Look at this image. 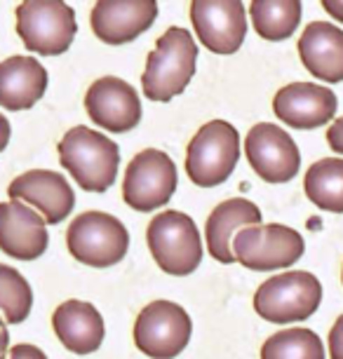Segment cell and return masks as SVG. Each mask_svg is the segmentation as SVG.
<instances>
[{
	"label": "cell",
	"instance_id": "cell-1",
	"mask_svg": "<svg viewBox=\"0 0 343 359\" xmlns=\"http://www.w3.org/2000/svg\"><path fill=\"white\" fill-rule=\"evenodd\" d=\"M57 151L62 167L83 191L106 193L116 184L120 148L106 134L78 125L64 134Z\"/></svg>",
	"mask_w": 343,
	"mask_h": 359
},
{
	"label": "cell",
	"instance_id": "cell-2",
	"mask_svg": "<svg viewBox=\"0 0 343 359\" xmlns=\"http://www.w3.org/2000/svg\"><path fill=\"white\" fill-rule=\"evenodd\" d=\"M198 45L181 26H172L156 40V47L146 59L141 76V90L151 101H170L184 94L195 76Z\"/></svg>",
	"mask_w": 343,
	"mask_h": 359
},
{
	"label": "cell",
	"instance_id": "cell-3",
	"mask_svg": "<svg viewBox=\"0 0 343 359\" xmlns=\"http://www.w3.org/2000/svg\"><path fill=\"white\" fill-rule=\"evenodd\" d=\"M15 17L24 47L40 57L69 52L78 33L76 12L66 0H22Z\"/></svg>",
	"mask_w": 343,
	"mask_h": 359
},
{
	"label": "cell",
	"instance_id": "cell-4",
	"mask_svg": "<svg viewBox=\"0 0 343 359\" xmlns=\"http://www.w3.org/2000/svg\"><path fill=\"white\" fill-rule=\"evenodd\" d=\"M146 242L158 268L172 277L191 275L203 263V240L198 226L191 216L177 209H167L149 223Z\"/></svg>",
	"mask_w": 343,
	"mask_h": 359
},
{
	"label": "cell",
	"instance_id": "cell-5",
	"mask_svg": "<svg viewBox=\"0 0 343 359\" xmlns=\"http://www.w3.org/2000/svg\"><path fill=\"white\" fill-rule=\"evenodd\" d=\"M240 160V134L226 120H210L186 148V176L200 188L228 181Z\"/></svg>",
	"mask_w": 343,
	"mask_h": 359
},
{
	"label": "cell",
	"instance_id": "cell-6",
	"mask_svg": "<svg viewBox=\"0 0 343 359\" xmlns=\"http://www.w3.org/2000/svg\"><path fill=\"white\" fill-rule=\"evenodd\" d=\"M322 301V284L313 273L289 270L266 280L254 294V310L261 320L273 324L304 322Z\"/></svg>",
	"mask_w": 343,
	"mask_h": 359
},
{
	"label": "cell",
	"instance_id": "cell-7",
	"mask_svg": "<svg viewBox=\"0 0 343 359\" xmlns=\"http://www.w3.org/2000/svg\"><path fill=\"white\" fill-rule=\"evenodd\" d=\"M66 245L78 263L90 268H111L127 256L130 233L123 221L106 212H85L73 219Z\"/></svg>",
	"mask_w": 343,
	"mask_h": 359
},
{
	"label": "cell",
	"instance_id": "cell-8",
	"mask_svg": "<svg viewBox=\"0 0 343 359\" xmlns=\"http://www.w3.org/2000/svg\"><path fill=\"white\" fill-rule=\"evenodd\" d=\"M306 252L299 230L282 223H257L240 228L233 237V254L240 266L266 273L294 266Z\"/></svg>",
	"mask_w": 343,
	"mask_h": 359
},
{
	"label": "cell",
	"instance_id": "cell-9",
	"mask_svg": "<svg viewBox=\"0 0 343 359\" xmlns=\"http://www.w3.org/2000/svg\"><path fill=\"white\" fill-rule=\"evenodd\" d=\"M193 322L172 301H153L134 322V345L151 359H174L186 350Z\"/></svg>",
	"mask_w": 343,
	"mask_h": 359
},
{
	"label": "cell",
	"instance_id": "cell-10",
	"mask_svg": "<svg viewBox=\"0 0 343 359\" xmlns=\"http://www.w3.org/2000/svg\"><path fill=\"white\" fill-rule=\"evenodd\" d=\"M177 191V167L165 151L146 148L130 160L123 181V200L137 212L165 207Z\"/></svg>",
	"mask_w": 343,
	"mask_h": 359
},
{
	"label": "cell",
	"instance_id": "cell-11",
	"mask_svg": "<svg viewBox=\"0 0 343 359\" xmlns=\"http://www.w3.org/2000/svg\"><path fill=\"white\" fill-rule=\"evenodd\" d=\"M245 155L250 167L266 184H287L301 167V153L294 139L273 123H259L247 132Z\"/></svg>",
	"mask_w": 343,
	"mask_h": 359
},
{
	"label": "cell",
	"instance_id": "cell-12",
	"mask_svg": "<svg viewBox=\"0 0 343 359\" xmlns=\"http://www.w3.org/2000/svg\"><path fill=\"white\" fill-rule=\"evenodd\" d=\"M191 22L205 50L235 54L247 36V12L242 0H191Z\"/></svg>",
	"mask_w": 343,
	"mask_h": 359
},
{
	"label": "cell",
	"instance_id": "cell-13",
	"mask_svg": "<svg viewBox=\"0 0 343 359\" xmlns=\"http://www.w3.org/2000/svg\"><path fill=\"white\" fill-rule=\"evenodd\" d=\"M85 111L94 125L113 134H125L141 123L139 94L116 76L94 80L85 94Z\"/></svg>",
	"mask_w": 343,
	"mask_h": 359
},
{
	"label": "cell",
	"instance_id": "cell-14",
	"mask_svg": "<svg viewBox=\"0 0 343 359\" xmlns=\"http://www.w3.org/2000/svg\"><path fill=\"white\" fill-rule=\"evenodd\" d=\"M158 19V0H97L90 15L92 33L106 45H125Z\"/></svg>",
	"mask_w": 343,
	"mask_h": 359
},
{
	"label": "cell",
	"instance_id": "cell-15",
	"mask_svg": "<svg viewBox=\"0 0 343 359\" xmlns=\"http://www.w3.org/2000/svg\"><path fill=\"white\" fill-rule=\"evenodd\" d=\"M339 99L325 85L289 83L273 97V113L292 130H318L334 120Z\"/></svg>",
	"mask_w": 343,
	"mask_h": 359
},
{
	"label": "cell",
	"instance_id": "cell-16",
	"mask_svg": "<svg viewBox=\"0 0 343 359\" xmlns=\"http://www.w3.org/2000/svg\"><path fill=\"white\" fill-rule=\"evenodd\" d=\"M10 200H22L36 207L47 223H62L76 207V193L66 176L52 169H31L19 174L8 188Z\"/></svg>",
	"mask_w": 343,
	"mask_h": 359
},
{
	"label": "cell",
	"instance_id": "cell-17",
	"mask_svg": "<svg viewBox=\"0 0 343 359\" xmlns=\"http://www.w3.org/2000/svg\"><path fill=\"white\" fill-rule=\"evenodd\" d=\"M50 245L47 221L22 200L0 202V252L17 261H36Z\"/></svg>",
	"mask_w": 343,
	"mask_h": 359
},
{
	"label": "cell",
	"instance_id": "cell-18",
	"mask_svg": "<svg viewBox=\"0 0 343 359\" xmlns=\"http://www.w3.org/2000/svg\"><path fill=\"white\" fill-rule=\"evenodd\" d=\"M306 71L325 83H343V31L329 22H311L299 38Z\"/></svg>",
	"mask_w": 343,
	"mask_h": 359
},
{
	"label": "cell",
	"instance_id": "cell-19",
	"mask_svg": "<svg viewBox=\"0 0 343 359\" xmlns=\"http://www.w3.org/2000/svg\"><path fill=\"white\" fill-rule=\"evenodd\" d=\"M47 90V71L36 57H8L0 62V108L29 111Z\"/></svg>",
	"mask_w": 343,
	"mask_h": 359
},
{
	"label": "cell",
	"instance_id": "cell-20",
	"mask_svg": "<svg viewBox=\"0 0 343 359\" xmlns=\"http://www.w3.org/2000/svg\"><path fill=\"white\" fill-rule=\"evenodd\" d=\"M52 327L57 338L73 355H90L104 343V317L92 303L85 301H64L52 315Z\"/></svg>",
	"mask_w": 343,
	"mask_h": 359
},
{
	"label": "cell",
	"instance_id": "cell-21",
	"mask_svg": "<svg viewBox=\"0 0 343 359\" xmlns=\"http://www.w3.org/2000/svg\"><path fill=\"white\" fill-rule=\"evenodd\" d=\"M261 223V209L254 202L245 198H231L221 202L219 207H214L210 219L205 223V242L207 252L214 261L224 263H235L233 254V237L240 228L257 226Z\"/></svg>",
	"mask_w": 343,
	"mask_h": 359
},
{
	"label": "cell",
	"instance_id": "cell-22",
	"mask_svg": "<svg viewBox=\"0 0 343 359\" xmlns=\"http://www.w3.org/2000/svg\"><path fill=\"white\" fill-rule=\"evenodd\" d=\"M301 0H252L250 5L254 31L271 43L292 38L301 24Z\"/></svg>",
	"mask_w": 343,
	"mask_h": 359
},
{
	"label": "cell",
	"instance_id": "cell-23",
	"mask_svg": "<svg viewBox=\"0 0 343 359\" xmlns=\"http://www.w3.org/2000/svg\"><path fill=\"white\" fill-rule=\"evenodd\" d=\"M306 198L322 212L343 214V158H325L308 167Z\"/></svg>",
	"mask_w": 343,
	"mask_h": 359
},
{
	"label": "cell",
	"instance_id": "cell-24",
	"mask_svg": "<svg viewBox=\"0 0 343 359\" xmlns=\"http://www.w3.org/2000/svg\"><path fill=\"white\" fill-rule=\"evenodd\" d=\"M261 359H325V345L311 329H285L264 343Z\"/></svg>",
	"mask_w": 343,
	"mask_h": 359
},
{
	"label": "cell",
	"instance_id": "cell-25",
	"mask_svg": "<svg viewBox=\"0 0 343 359\" xmlns=\"http://www.w3.org/2000/svg\"><path fill=\"white\" fill-rule=\"evenodd\" d=\"M33 291L17 268L0 263V315L8 324H22L31 315Z\"/></svg>",
	"mask_w": 343,
	"mask_h": 359
},
{
	"label": "cell",
	"instance_id": "cell-26",
	"mask_svg": "<svg viewBox=\"0 0 343 359\" xmlns=\"http://www.w3.org/2000/svg\"><path fill=\"white\" fill-rule=\"evenodd\" d=\"M329 357L343 359V315L334 322L332 331H329Z\"/></svg>",
	"mask_w": 343,
	"mask_h": 359
},
{
	"label": "cell",
	"instance_id": "cell-27",
	"mask_svg": "<svg viewBox=\"0 0 343 359\" xmlns=\"http://www.w3.org/2000/svg\"><path fill=\"white\" fill-rule=\"evenodd\" d=\"M327 144H329V148H332L334 153L343 155V115H341V118H336L334 123L329 125Z\"/></svg>",
	"mask_w": 343,
	"mask_h": 359
},
{
	"label": "cell",
	"instance_id": "cell-28",
	"mask_svg": "<svg viewBox=\"0 0 343 359\" xmlns=\"http://www.w3.org/2000/svg\"><path fill=\"white\" fill-rule=\"evenodd\" d=\"M10 359H47V355L31 343H19L10 350Z\"/></svg>",
	"mask_w": 343,
	"mask_h": 359
},
{
	"label": "cell",
	"instance_id": "cell-29",
	"mask_svg": "<svg viewBox=\"0 0 343 359\" xmlns=\"http://www.w3.org/2000/svg\"><path fill=\"white\" fill-rule=\"evenodd\" d=\"M322 8L332 19H336L339 24H343V0H320Z\"/></svg>",
	"mask_w": 343,
	"mask_h": 359
},
{
	"label": "cell",
	"instance_id": "cell-30",
	"mask_svg": "<svg viewBox=\"0 0 343 359\" xmlns=\"http://www.w3.org/2000/svg\"><path fill=\"white\" fill-rule=\"evenodd\" d=\"M10 137H12V127H10V120L5 118L3 113H0V153L8 148L10 144Z\"/></svg>",
	"mask_w": 343,
	"mask_h": 359
},
{
	"label": "cell",
	"instance_id": "cell-31",
	"mask_svg": "<svg viewBox=\"0 0 343 359\" xmlns=\"http://www.w3.org/2000/svg\"><path fill=\"white\" fill-rule=\"evenodd\" d=\"M8 348H10L8 322H5V317H0V359H5V357H8Z\"/></svg>",
	"mask_w": 343,
	"mask_h": 359
},
{
	"label": "cell",
	"instance_id": "cell-32",
	"mask_svg": "<svg viewBox=\"0 0 343 359\" xmlns=\"http://www.w3.org/2000/svg\"><path fill=\"white\" fill-rule=\"evenodd\" d=\"M341 282H343V270H341Z\"/></svg>",
	"mask_w": 343,
	"mask_h": 359
}]
</instances>
